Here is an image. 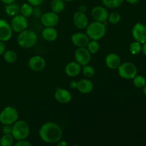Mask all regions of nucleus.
Wrapping results in <instances>:
<instances>
[{"label":"nucleus","mask_w":146,"mask_h":146,"mask_svg":"<svg viewBox=\"0 0 146 146\" xmlns=\"http://www.w3.org/2000/svg\"><path fill=\"white\" fill-rule=\"evenodd\" d=\"M38 135L41 139L47 143H56L62 138L63 131L56 123L47 122L40 128Z\"/></svg>","instance_id":"obj_1"},{"label":"nucleus","mask_w":146,"mask_h":146,"mask_svg":"<svg viewBox=\"0 0 146 146\" xmlns=\"http://www.w3.org/2000/svg\"><path fill=\"white\" fill-rule=\"evenodd\" d=\"M105 23L94 21L88 24L86 29V34L90 39L98 41L101 39L106 35V27Z\"/></svg>","instance_id":"obj_2"},{"label":"nucleus","mask_w":146,"mask_h":146,"mask_svg":"<svg viewBox=\"0 0 146 146\" xmlns=\"http://www.w3.org/2000/svg\"><path fill=\"white\" fill-rule=\"evenodd\" d=\"M38 41L37 34L34 31L31 29H27L19 33L17 37L18 44L24 48H29L35 46Z\"/></svg>","instance_id":"obj_3"},{"label":"nucleus","mask_w":146,"mask_h":146,"mask_svg":"<svg viewBox=\"0 0 146 146\" xmlns=\"http://www.w3.org/2000/svg\"><path fill=\"white\" fill-rule=\"evenodd\" d=\"M30 133V127L25 121L17 120L12 126L11 135L16 141L24 140L28 138Z\"/></svg>","instance_id":"obj_4"},{"label":"nucleus","mask_w":146,"mask_h":146,"mask_svg":"<svg viewBox=\"0 0 146 146\" xmlns=\"http://www.w3.org/2000/svg\"><path fill=\"white\" fill-rule=\"evenodd\" d=\"M18 118V111L14 107L7 106L0 113V122L3 125H13Z\"/></svg>","instance_id":"obj_5"},{"label":"nucleus","mask_w":146,"mask_h":146,"mask_svg":"<svg viewBox=\"0 0 146 146\" xmlns=\"http://www.w3.org/2000/svg\"><path fill=\"white\" fill-rule=\"evenodd\" d=\"M118 72L120 76L124 79H133L137 75L138 69L133 63L124 62L121 64L118 68Z\"/></svg>","instance_id":"obj_6"},{"label":"nucleus","mask_w":146,"mask_h":146,"mask_svg":"<svg viewBox=\"0 0 146 146\" xmlns=\"http://www.w3.org/2000/svg\"><path fill=\"white\" fill-rule=\"evenodd\" d=\"M75 59L81 66L87 65L91 60V54L86 47H79L75 51Z\"/></svg>","instance_id":"obj_7"},{"label":"nucleus","mask_w":146,"mask_h":146,"mask_svg":"<svg viewBox=\"0 0 146 146\" xmlns=\"http://www.w3.org/2000/svg\"><path fill=\"white\" fill-rule=\"evenodd\" d=\"M132 36L135 41L141 44L146 42V25L142 23H136L133 27Z\"/></svg>","instance_id":"obj_8"},{"label":"nucleus","mask_w":146,"mask_h":146,"mask_svg":"<svg viewBox=\"0 0 146 146\" xmlns=\"http://www.w3.org/2000/svg\"><path fill=\"white\" fill-rule=\"evenodd\" d=\"M28 26L27 17H24L21 14H17L13 17L11 22V29L17 33H20L25 30Z\"/></svg>","instance_id":"obj_9"},{"label":"nucleus","mask_w":146,"mask_h":146,"mask_svg":"<svg viewBox=\"0 0 146 146\" xmlns=\"http://www.w3.org/2000/svg\"><path fill=\"white\" fill-rule=\"evenodd\" d=\"M41 21L45 27H54L59 21V17L56 13L48 11L41 15Z\"/></svg>","instance_id":"obj_10"},{"label":"nucleus","mask_w":146,"mask_h":146,"mask_svg":"<svg viewBox=\"0 0 146 146\" xmlns=\"http://www.w3.org/2000/svg\"><path fill=\"white\" fill-rule=\"evenodd\" d=\"M46 61L40 56H34L29 60L28 66L31 70L34 71H41L46 67Z\"/></svg>","instance_id":"obj_11"},{"label":"nucleus","mask_w":146,"mask_h":146,"mask_svg":"<svg viewBox=\"0 0 146 146\" xmlns=\"http://www.w3.org/2000/svg\"><path fill=\"white\" fill-rule=\"evenodd\" d=\"M13 30L11 25L4 19H0V40L7 41L11 38Z\"/></svg>","instance_id":"obj_12"},{"label":"nucleus","mask_w":146,"mask_h":146,"mask_svg":"<svg viewBox=\"0 0 146 146\" xmlns=\"http://www.w3.org/2000/svg\"><path fill=\"white\" fill-rule=\"evenodd\" d=\"M108 12L106 9L101 6H96L91 10V17L95 21L105 23L108 19Z\"/></svg>","instance_id":"obj_13"},{"label":"nucleus","mask_w":146,"mask_h":146,"mask_svg":"<svg viewBox=\"0 0 146 146\" xmlns=\"http://www.w3.org/2000/svg\"><path fill=\"white\" fill-rule=\"evenodd\" d=\"M71 41H72L73 44L78 48L86 47L88 42L90 41V38L86 34L82 32H77L72 35Z\"/></svg>","instance_id":"obj_14"},{"label":"nucleus","mask_w":146,"mask_h":146,"mask_svg":"<svg viewBox=\"0 0 146 146\" xmlns=\"http://www.w3.org/2000/svg\"><path fill=\"white\" fill-rule=\"evenodd\" d=\"M74 25L78 29H84L88 25V19L85 13L78 11L73 17Z\"/></svg>","instance_id":"obj_15"},{"label":"nucleus","mask_w":146,"mask_h":146,"mask_svg":"<svg viewBox=\"0 0 146 146\" xmlns=\"http://www.w3.org/2000/svg\"><path fill=\"white\" fill-rule=\"evenodd\" d=\"M56 101L62 104H68L72 99L71 94L65 88H58L54 93Z\"/></svg>","instance_id":"obj_16"},{"label":"nucleus","mask_w":146,"mask_h":146,"mask_svg":"<svg viewBox=\"0 0 146 146\" xmlns=\"http://www.w3.org/2000/svg\"><path fill=\"white\" fill-rule=\"evenodd\" d=\"M76 88L81 94H88L92 92L94 90V84L88 78L81 79L76 81Z\"/></svg>","instance_id":"obj_17"},{"label":"nucleus","mask_w":146,"mask_h":146,"mask_svg":"<svg viewBox=\"0 0 146 146\" xmlns=\"http://www.w3.org/2000/svg\"><path fill=\"white\" fill-rule=\"evenodd\" d=\"M106 65L111 69H118L121 64V59L119 56L115 53L108 54L105 59Z\"/></svg>","instance_id":"obj_18"},{"label":"nucleus","mask_w":146,"mask_h":146,"mask_svg":"<svg viewBox=\"0 0 146 146\" xmlns=\"http://www.w3.org/2000/svg\"><path fill=\"white\" fill-rule=\"evenodd\" d=\"M81 72V66L76 61L69 62L65 67V73L70 77H76Z\"/></svg>","instance_id":"obj_19"},{"label":"nucleus","mask_w":146,"mask_h":146,"mask_svg":"<svg viewBox=\"0 0 146 146\" xmlns=\"http://www.w3.org/2000/svg\"><path fill=\"white\" fill-rule=\"evenodd\" d=\"M42 37L47 41H54L58 37V31L54 27H45L42 31Z\"/></svg>","instance_id":"obj_20"},{"label":"nucleus","mask_w":146,"mask_h":146,"mask_svg":"<svg viewBox=\"0 0 146 146\" xmlns=\"http://www.w3.org/2000/svg\"><path fill=\"white\" fill-rule=\"evenodd\" d=\"M51 11L56 14L62 12L65 9V4L63 0H52L50 4Z\"/></svg>","instance_id":"obj_21"},{"label":"nucleus","mask_w":146,"mask_h":146,"mask_svg":"<svg viewBox=\"0 0 146 146\" xmlns=\"http://www.w3.org/2000/svg\"><path fill=\"white\" fill-rule=\"evenodd\" d=\"M5 12L8 16L14 17L20 13V7L14 2L7 4L5 7Z\"/></svg>","instance_id":"obj_22"},{"label":"nucleus","mask_w":146,"mask_h":146,"mask_svg":"<svg viewBox=\"0 0 146 146\" xmlns=\"http://www.w3.org/2000/svg\"><path fill=\"white\" fill-rule=\"evenodd\" d=\"M3 55H4V58L6 62L9 63V64H13V63L16 62L17 58H18L17 53L14 51H12V50L5 51Z\"/></svg>","instance_id":"obj_23"},{"label":"nucleus","mask_w":146,"mask_h":146,"mask_svg":"<svg viewBox=\"0 0 146 146\" xmlns=\"http://www.w3.org/2000/svg\"><path fill=\"white\" fill-rule=\"evenodd\" d=\"M124 0H102V3L106 7L109 9H115L121 7Z\"/></svg>","instance_id":"obj_24"},{"label":"nucleus","mask_w":146,"mask_h":146,"mask_svg":"<svg viewBox=\"0 0 146 146\" xmlns=\"http://www.w3.org/2000/svg\"><path fill=\"white\" fill-rule=\"evenodd\" d=\"M20 13H21V15L27 17V18L31 17L33 13V6L30 4L29 3H28V4L25 3L23 5H21V7H20Z\"/></svg>","instance_id":"obj_25"},{"label":"nucleus","mask_w":146,"mask_h":146,"mask_svg":"<svg viewBox=\"0 0 146 146\" xmlns=\"http://www.w3.org/2000/svg\"><path fill=\"white\" fill-rule=\"evenodd\" d=\"M14 138L11 134H4L0 139V145L1 146H11L14 144Z\"/></svg>","instance_id":"obj_26"},{"label":"nucleus","mask_w":146,"mask_h":146,"mask_svg":"<svg viewBox=\"0 0 146 146\" xmlns=\"http://www.w3.org/2000/svg\"><path fill=\"white\" fill-rule=\"evenodd\" d=\"M129 51L133 55H137L142 51V45L138 41H133L130 44Z\"/></svg>","instance_id":"obj_27"},{"label":"nucleus","mask_w":146,"mask_h":146,"mask_svg":"<svg viewBox=\"0 0 146 146\" xmlns=\"http://www.w3.org/2000/svg\"><path fill=\"white\" fill-rule=\"evenodd\" d=\"M87 48L88 51H90L91 54H96L100 49V44L98 42V41L96 40H91L88 42V45H87Z\"/></svg>","instance_id":"obj_28"},{"label":"nucleus","mask_w":146,"mask_h":146,"mask_svg":"<svg viewBox=\"0 0 146 146\" xmlns=\"http://www.w3.org/2000/svg\"><path fill=\"white\" fill-rule=\"evenodd\" d=\"M81 70H82L84 76L87 78H92L94 76V74H95V68L93 66H91L88 65V64L84 66V67H83Z\"/></svg>","instance_id":"obj_29"},{"label":"nucleus","mask_w":146,"mask_h":146,"mask_svg":"<svg viewBox=\"0 0 146 146\" xmlns=\"http://www.w3.org/2000/svg\"><path fill=\"white\" fill-rule=\"evenodd\" d=\"M133 82L134 86L137 88H143L144 86L146 84V80L145 77L141 75L135 76L133 78Z\"/></svg>","instance_id":"obj_30"},{"label":"nucleus","mask_w":146,"mask_h":146,"mask_svg":"<svg viewBox=\"0 0 146 146\" xmlns=\"http://www.w3.org/2000/svg\"><path fill=\"white\" fill-rule=\"evenodd\" d=\"M121 15H120L119 13L118 12H112L110 14H108V19L107 20L108 21V22L111 23L112 24H116L120 22L121 21Z\"/></svg>","instance_id":"obj_31"},{"label":"nucleus","mask_w":146,"mask_h":146,"mask_svg":"<svg viewBox=\"0 0 146 146\" xmlns=\"http://www.w3.org/2000/svg\"><path fill=\"white\" fill-rule=\"evenodd\" d=\"M32 15L34 16V17H36V18L41 17V15H42V11H41V9L40 8L39 6L33 7Z\"/></svg>","instance_id":"obj_32"},{"label":"nucleus","mask_w":146,"mask_h":146,"mask_svg":"<svg viewBox=\"0 0 146 146\" xmlns=\"http://www.w3.org/2000/svg\"><path fill=\"white\" fill-rule=\"evenodd\" d=\"M15 146H31V143L29 141L24 140H20L17 141V142L15 143Z\"/></svg>","instance_id":"obj_33"},{"label":"nucleus","mask_w":146,"mask_h":146,"mask_svg":"<svg viewBox=\"0 0 146 146\" xmlns=\"http://www.w3.org/2000/svg\"><path fill=\"white\" fill-rule=\"evenodd\" d=\"M4 126L2 128V132L4 134H11L12 127L11 125H4Z\"/></svg>","instance_id":"obj_34"},{"label":"nucleus","mask_w":146,"mask_h":146,"mask_svg":"<svg viewBox=\"0 0 146 146\" xmlns=\"http://www.w3.org/2000/svg\"><path fill=\"white\" fill-rule=\"evenodd\" d=\"M27 1L33 7H35V6H40L41 4H43L44 0H27Z\"/></svg>","instance_id":"obj_35"},{"label":"nucleus","mask_w":146,"mask_h":146,"mask_svg":"<svg viewBox=\"0 0 146 146\" xmlns=\"http://www.w3.org/2000/svg\"><path fill=\"white\" fill-rule=\"evenodd\" d=\"M6 51V46L4 44V41H1L0 40V56L3 55L4 52Z\"/></svg>","instance_id":"obj_36"},{"label":"nucleus","mask_w":146,"mask_h":146,"mask_svg":"<svg viewBox=\"0 0 146 146\" xmlns=\"http://www.w3.org/2000/svg\"><path fill=\"white\" fill-rule=\"evenodd\" d=\"M86 10L87 7L86 5H84V4H81V5H80L79 7H78V11H81V12L85 13L86 11Z\"/></svg>","instance_id":"obj_37"},{"label":"nucleus","mask_w":146,"mask_h":146,"mask_svg":"<svg viewBox=\"0 0 146 146\" xmlns=\"http://www.w3.org/2000/svg\"><path fill=\"white\" fill-rule=\"evenodd\" d=\"M56 143L58 146H67L68 145V143H67L65 141H61H61H58V142H57Z\"/></svg>","instance_id":"obj_38"},{"label":"nucleus","mask_w":146,"mask_h":146,"mask_svg":"<svg viewBox=\"0 0 146 146\" xmlns=\"http://www.w3.org/2000/svg\"><path fill=\"white\" fill-rule=\"evenodd\" d=\"M0 1H1L3 3H4V4H11V3L14 2L16 0H0Z\"/></svg>","instance_id":"obj_39"},{"label":"nucleus","mask_w":146,"mask_h":146,"mask_svg":"<svg viewBox=\"0 0 146 146\" xmlns=\"http://www.w3.org/2000/svg\"><path fill=\"white\" fill-rule=\"evenodd\" d=\"M125 1H126L127 2L129 3V4H136V3H138L140 0H125Z\"/></svg>","instance_id":"obj_40"},{"label":"nucleus","mask_w":146,"mask_h":146,"mask_svg":"<svg viewBox=\"0 0 146 146\" xmlns=\"http://www.w3.org/2000/svg\"><path fill=\"white\" fill-rule=\"evenodd\" d=\"M142 51H143V53L144 54V55L146 56V42L144 43V44H143Z\"/></svg>","instance_id":"obj_41"},{"label":"nucleus","mask_w":146,"mask_h":146,"mask_svg":"<svg viewBox=\"0 0 146 146\" xmlns=\"http://www.w3.org/2000/svg\"><path fill=\"white\" fill-rule=\"evenodd\" d=\"M143 94H144V95L146 96V84H145V85L143 86Z\"/></svg>","instance_id":"obj_42"},{"label":"nucleus","mask_w":146,"mask_h":146,"mask_svg":"<svg viewBox=\"0 0 146 146\" xmlns=\"http://www.w3.org/2000/svg\"><path fill=\"white\" fill-rule=\"evenodd\" d=\"M64 1H73V0H63Z\"/></svg>","instance_id":"obj_43"}]
</instances>
